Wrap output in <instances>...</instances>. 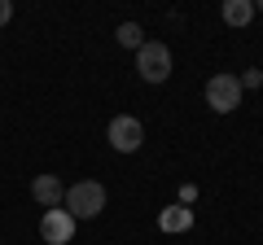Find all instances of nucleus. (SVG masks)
I'll return each instance as SVG.
<instances>
[{
    "label": "nucleus",
    "instance_id": "6",
    "mask_svg": "<svg viewBox=\"0 0 263 245\" xmlns=\"http://www.w3.org/2000/svg\"><path fill=\"white\" fill-rule=\"evenodd\" d=\"M31 197H35L44 210H53L57 201L66 197V189H62V179H57V175H35V179H31Z\"/></svg>",
    "mask_w": 263,
    "mask_h": 245
},
{
    "label": "nucleus",
    "instance_id": "5",
    "mask_svg": "<svg viewBox=\"0 0 263 245\" xmlns=\"http://www.w3.org/2000/svg\"><path fill=\"white\" fill-rule=\"evenodd\" d=\"M40 236H44V245H70V236H75V219L66 215V210H44V219H40Z\"/></svg>",
    "mask_w": 263,
    "mask_h": 245
},
{
    "label": "nucleus",
    "instance_id": "8",
    "mask_svg": "<svg viewBox=\"0 0 263 245\" xmlns=\"http://www.w3.org/2000/svg\"><path fill=\"white\" fill-rule=\"evenodd\" d=\"M189 223H193V215L180 210V206H171L167 215H162V228H167V232H180V228H189Z\"/></svg>",
    "mask_w": 263,
    "mask_h": 245
},
{
    "label": "nucleus",
    "instance_id": "10",
    "mask_svg": "<svg viewBox=\"0 0 263 245\" xmlns=\"http://www.w3.org/2000/svg\"><path fill=\"white\" fill-rule=\"evenodd\" d=\"M237 84H241V88H259V84H263V75H259V70H246Z\"/></svg>",
    "mask_w": 263,
    "mask_h": 245
},
{
    "label": "nucleus",
    "instance_id": "7",
    "mask_svg": "<svg viewBox=\"0 0 263 245\" xmlns=\"http://www.w3.org/2000/svg\"><path fill=\"white\" fill-rule=\"evenodd\" d=\"M250 18H254L250 0H228V5H224V22H228V27H246Z\"/></svg>",
    "mask_w": 263,
    "mask_h": 245
},
{
    "label": "nucleus",
    "instance_id": "11",
    "mask_svg": "<svg viewBox=\"0 0 263 245\" xmlns=\"http://www.w3.org/2000/svg\"><path fill=\"white\" fill-rule=\"evenodd\" d=\"M13 18V5H9V0H0V22H9Z\"/></svg>",
    "mask_w": 263,
    "mask_h": 245
},
{
    "label": "nucleus",
    "instance_id": "4",
    "mask_svg": "<svg viewBox=\"0 0 263 245\" xmlns=\"http://www.w3.org/2000/svg\"><path fill=\"white\" fill-rule=\"evenodd\" d=\"M206 105L215 114H233L237 105H241V84H237L233 75H215L206 84Z\"/></svg>",
    "mask_w": 263,
    "mask_h": 245
},
{
    "label": "nucleus",
    "instance_id": "12",
    "mask_svg": "<svg viewBox=\"0 0 263 245\" xmlns=\"http://www.w3.org/2000/svg\"><path fill=\"white\" fill-rule=\"evenodd\" d=\"M259 9H263V5H259Z\"/></svg>",
    "mask_w": 263,
    "mask_h": 245
},
{
    "label": "nucleus",
    "instance_id": "9",
    "mask_svg": "<svg viewBox=\"0 0 263 245\" xmlns=\"http://www.w3.org/2000/svg\"><path fill=\"white\" fill-rule=\"evenodd\" d=\"M119 44H123V48H141V44H145L141 27H136V22H123V27H119Z\"/></svg>",
    "mask_w": 263,
    "mask_h": 245
},
{
    "label": "nucleus",
    "instance_id": "2",
    "mask_svg": "<svg viewBox=\"0 0 263 245\" xmlns=\"http://www.w3.org/2000/svg\"><path fill=\"white\" fill-rule=\"evenodd\" d=\"M136 70H141L145 84H162V79L171 75V53H167V44H158V39L141 44V48H136Z\"/></svg>",
    "mask_w": 263,
    "mask_h": 245
},
{
    "label": "nucleus",
    "instance_id": "3",
    "mask_svg": "<svg viewBox=\"0 0 263 245\" xmlns=\"http://www.w3.org/2000/svg\"><path fill=\"white\" fill-rule=\"evenodd\" d=\"M105 136H110V145L119 153H136L141 140H145V127H141V118H132V114H114L110 127H105Z\"/></svg>",
    "mask_w": 263,
    "mask_h": 245
},
{
    "label": "nucleus",
    "instance_id": "1",
    "mask_svg": "<svg viewBox=\"0 0 263 245\" xmlns=\"http://www.w3.org/2000/svg\"><path fill=\"white\" fill-rule=\"evenodd\" d=\"M62 201H66V215L75 219V223L79 219H97L105 210V189L97 184V179H79L75 189H66Z\"/></svg>",
    "mask_w": 263,
    "mask_h": 245
}]
</instances>
